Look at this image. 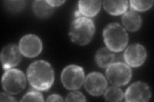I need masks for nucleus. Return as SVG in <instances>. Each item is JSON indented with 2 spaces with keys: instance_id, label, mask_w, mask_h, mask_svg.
I'll return each mask as SVG.
<instances>
[{
  "instance_id": "f257e3e1",
  "label": "nucleus",
  "mask_w": 154,
  "mask_h": 102,
  "mask_svg": "<svg viewBox=\"0 0 154 102\" xmlns=\"http://www.w3.org/2000/svg\"><path fill=\"white\" fill-rule=\"evenodd\" d=\"M27 77L33 88L38 91H47L54 82V71L49 63L38 60L29 66Z\"/></svg>"
},
{
  "instance_id": "f03ea898",
  "label": "nucleus",
  "mask_w": 154,
  "mask_h": 102,
  "mask_svg": "<svg viewBox=\"0 0 154 102\" xmlns=\"http://www.w3.org/2000/svg\"><path fill=\"white\" fill-rule=\"evenodd\" d=\"M94 33V22L88 17H79L72 22L69 35L73 43L84 46L88 44L93 39Z\"/></svg>"
},
{
  "instance_id": "7ed1b4c3",
  "label": "nucleus",
  "mask_w": 154,
  "mask_h": 102,
  "mask_svg": "<svg viewBox=\"0 0 154 102\" xmlns=\"http://www.w3.org/2000/svg\"><path fill=\"white\" fill-rule=\"evenodd\" d=\"M103 37L107 48L115 52L122 51L128 42L126 30L117 22L110 23L105 28Z\"/></svg>"
},
{
  "instance_id": "20e7f679",
  "label": "nucleus",
  "mask_w": 154,
  "mask_h": 102,
  "mask_svg": "<svg viewBox=\"0 0 154 102\" xmlns=\"http://www.w3.org/2000/svg\"><path fill=\"white\" fill-rule=\"evenodd\" d=\"M26 77L24 73L18 69H9L4 73L2 85L3 89L11 95H17L25 89Z\"/></svg>"
},
{
  "instance_id": "39448f33",
  "label": "nucleus",
  "mask_w": 154,
  "mask_h": 102,
  "mask_svg": "<svg viewBox=\"0 0 154 102\" xmlns=\"http://www.w3.org/2000/svg\"><path fill=\"white\" fill-rule=\"evenodd\" d=\"M106 75L110 83L116 86L127 84L132 77L130 66L122 62L113 63L106 70Z\"/></svg>"
},
{
  "instance_id": "423d86ee",
  "label": "nucleus",
  "mask_w": 154,
  "mask_h": 102,
  "mask_svg": "<svg viewBox=\"0 0 154 102\" xmlns=\"http://www.w3.org/2000/svg\"><path fill=\"white\" fill-rule=\"evenodd\" d=\"M85 80L84 69L80 66L71 65L66 66L61 74L63 86L69 90H76L82 86Z\"/></svg>"
},
{
  "instance_id": "0eeeda50",
  "label": "nucleus",
  "mask_w": 154,
  "mask_h": 102,
  "mask_svg": "<svg viewBox=\"0 0 154 102\" xmlns=\"http://www.w3.org/2000/svg\"><path fill=\"white\" fill-rule=\"evenodd\" d=\"M19 48L21 54L26 57L37 56L42 49V43L37 36L29 34L21 38L19 43Z\"/></svg>"
},
{
  "instance_id": "6e6552de",
  "label": "nucleus",
  "mask_w": 154,
  "mask_h": 102,
  "mask_svg": "<svg viewBox=\"0 0 154 102\" xmlns=\"http://www.w3.org/2000/svg\"><path fill=\"white\" fill-rule=\"evenodd\" d=\"M147 52L146 48L139 43L130 45L125 50L123 57L127 64L134 68L141 66L146 61Z\"/></svg>"
},
{
  "instance_id": "1a4fd4ad",
  "label": "nucleus",
  "mask_w": 154,
  "mask_h": 102,
  "mask_svg": "<svg viewBox=\"0 0 154 102\" xmlns=\"http://www.w3.org/2000/svg\"><path fill=\"white\" fill-rule=\"evenodd\" d=\"M151 95L150 86L145 82H136L128 87L124 97L127 101H148Z\"/></svg>"
},
{
  "instance_id": "9d476101",
  "label": "nucleus",
  "mask_w": 154,
  "mask_h": 102,
  "mask_svg": "<svg viewBox=\"0 0 154 102\" xmlns=\"http://www.w3.org/2000/svg\"><path fill=\"white\" fill-rule=\"evenodd\" d=\"M107 80L101 73L92 72L86 77L85 88L91 95L95 96L102 95L107 88Z\"/></svg>"
},
{
  "instance_id": "9b49d317",
  "label": "nucleus",
  "mask_w": 154,
  "mask_h": 102,
  "mask_svg": "<svg viewBox=\"0 0 154 102\" xmlns=\"http://www.w3.org/2000/svg\"><path fill=\"white\" fill-rule=\"evenodd\" d=\"M19 48L11 43L5 46L1 52V61L4 70H9L17 66L21 60Z\"/></svg>"
},
{
  "instance_id": "f8f14e48",
  "label": "nucleus",
  "mask_w": 154,
  "mask_h": 102,
  "mask_svg": "<svg viewBox=\"0 0 154 102\" xmlns=\"http://www.w3.org/2000/svg\"><path fill=\"white\" fill-rule=\"evenodd\" d=\"M122 20L124 27L130 31H136L141 26L142 19L140 15L134 10H130L125 13Z\"/></svg>"
},
{
  "instance_id": "ddd939ff",
  "label": "nucleus",
  "mask_w": 154,
  "mask_h": 102,
  "mask_svg": "<svg viewBox=\"0 0 154 102\" xmlns=\"http://www.w3.org/2000/svg\"><path fill=\"white\" fill-rule=\"evenodd\" d=\"M101 6V1H79L78 3L80 13L88 17H93L97 15Z\"/></svg>"
},
{
  "instance_id": "4468645a",
  "label": "nucleus",
  "mask_w": 154,
  "mask_h": 102,
  "mask_svg": "<svg viewBox=\"0 0 154 102\" xmlns=\"http://www.w3.org/2000/svg\"><path fill=\"white\" fill-rule=\"evenodd\" d=\"M95 60L100 67H108L115 60V55L107 47H103L96 52Z\"/></svg>"
},
{
  "instance_id": "2eb2a0df",
  "label": "nucleus",
  "mask_w": 154,
  "mask_h": 102,
  "mask_svg": "<svg viewBox=\"0 0 154 102\" xmlns=\"http://www.w3.org/2000/svg\"><path fill=\"white\" fill-rule=\"evenodd\" d=\"M104 8L112 16H118L124 13L128 8L127 1H104Z\"/></svg>"
},
{
  "instance_id": "dca6fc26",
  "label": "nucleus",
  "mask_w": 154,
  "mask_h": 102,
  "mask_svg": "<svg viewBox=\"0 0 154 102\" xmlns=\"http://www.w3.org/2000/svg\"><path fill=\"white\" fill-rule=\"evenodd\" d=\"M52 7L47 1H35L33 3V10L35 15L42 19L50 17L54 13Z\"/></svg>"
},
{
  "instance_id": "f3484780",
  "label": "nucleus",
  "mask_w": 154,
  "mask_h": 102,
  "mask_svg": "<svg viewBox=\"0 0 154 102\" xmlns=\"http://www.w3.org/2000/svg\"><path fill=\"white\" fill-rule=\"evenodd\" d=\"M105 98L109 101H119L124 97L123 91L118 87H110L105 93Z\"/></svg>"
},
{
  "instance_id": "a211bd4d",
  "label": "nucleus",
  "mask_w": 154,
  "mask_h": 102,
  "mask_svg": "<svg viewBox=\"0 0 154 102\" xmlns=\"http://www.w3.org/2000/svg\"><path fill=\"white\" fill-rule=\"evenodd\" d=\"M153 4V1H130L131 7L137 12L148 10L152 7Z\"/></svg>"
},
{
  "instance_id": "6ab92c4d",
  "label": "nucleus",
  "mask_w": 154,
  "mask_h": 102,
  "mask_svg": "<svg viewBox=\"0 0 154 102\" xmlns=\"http://www.w3.org/2000/svg\"><path fill=\"white\" fill-rule=\"evenodd\" d=\"M21 101H43L42 95L37 91L31 90L26 93L23 98L21 100Z\"/></svg>"
},
{
  "instance_id": "aec40b11",
  "label": "nucleus",
  "mask_w": 154,
  "mask_h": 102,
  "mask_svg": "<svg viewBox=\"0 0 154 102\" xmlns=\"http://www.w3.org/2000/svg\"><path fill=\"white\" fill-rule=\"evenodd\" d=\"M4 3L7 9L13 12L21 11L25 5L24 1H4Z\"/></svg>"
},
{
  "instance_id": "412c9836",
  "label": "nucleus",
  "mask_w": 154,
  "mask_h": 102,
  "mask_svg": "<svg viewBox=\"0 0 154 102\" xmlns=\"http://www.w3.org/2000/svg\"><path fill=\"white\" fill-rule=\"evenodd\" d=\"M67 101H85V96L80 91H74L69 93L66 97Z\"/></svg>"
},
{
  "instance_id": "4be33fe9",
  "label": "nucleus",
  "mask_w": 154,
  "mask_h": 102,
  "mask_svg": "<svg viewBox=\"0 0 154 102\" xmlns=\"http://www.w3.org/2000/svg\"><path fill=\"white\" fill-rule=\"evenodd\" d=\"M0 101H16V100L14 97L10 96L5 93L0 94Z\"/></svg>"
},
{
  "instance_id": "5701e85b",
  "label": "nucleus",
  "mask_w": 154,
  "mask_h": 102,
  "mask_svg": "<svg viewBox=\"0 0 154 102\" xmlns=\"http://www.w3.org/2000/svg\"><path fill=\"white\" fill-rule=\"evenodd\" d=\"M47 101H63L64 100L62 97L57 94H53L48 96V98L46 100Z\"/></svg>"
},
{
  "instance_id": "b1692460",
  "label": "nucleus",
  "mask_w": 154,
  "mask_h": 102,
  "mask_svg": "<svg viewBox=\"0 0 154 102\" xmlns=\"http://www.w3.org/2000/svg\"><path fill=\"white\" fill-rule=\"evenodd\" d=\"M47 2L49 3L52 7H59L63 4L65 1H53V0H50V1H47Z\"/></svg>"
}]
</instances>
